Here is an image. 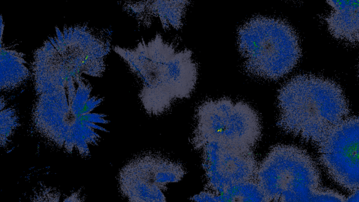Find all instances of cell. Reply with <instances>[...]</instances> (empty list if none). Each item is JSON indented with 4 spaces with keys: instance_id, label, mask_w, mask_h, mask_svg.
<instances>
[{
    "instance_id": "obj_6",
    "label": "cell",
    "mask_w": 359,
    "mask_h": 202,
    "mask_svg": "<svg viewBox=\"0 0 359 202\" xmlns=\"http://www.w3.org/2000/svg\"><path fill=\"white\" fill-rule=\"evenodd\" d=\"M196 117L191 143L197 150L209 142L252 149L262 135L257 113L243 101L226 97L204 101Z\"/></svg>"
},
{
    "instance_id": "obj_18",
    "label": "cell",
    "mask_w": 359,
    "mask_h": 202,
    "mask_svg": "<svg viewBox=\"0 0 359 202\" xmlns=\"http://www.w3.org/2000/svg\"><path fill=\"white\" fill-rule=\"evenodd\" d=\"M347 202H359V191L353 194L347 198Z\"/></svg>"
},
{
    "instance_id": "obj_8",
    "label": "cell",
    "mask_w": 359,
    "mask_h": 202,
    "mask_svg": "<svg viewBox=\"0 0 359 202\" xmlns=\"http://www.w3.org/2000/svg\"><path fill=\"white\" fill-rule=\"evenodd\" d=\"M184 174L182 164L158 154H144L121 169L118 184L129 202H167V185L181 180Z\"/></svg>"
},
{
    "instance_id": "obj_5",
    "label": "cell",
    "mask_w": 359,
    "mask_h": 202,
    "mask_svg": "<svg viewBox=\"0 0 359 202\" xmlns=\"http://www.w3.org/2000/svg\"><path fill=\"white\" fill-rule=\"evenodd\" d=\"M238 45L244 67L250 74L278 79L289 73L301 56L299 38L285 20L256 16L238 30Z\"/></svg>"
},
{
    "instance_id": "obj_16",
    "label": "cell",
    "mask_w": 359,
    "mask_h": 202,
    "mask_svg": "<svg viewBox=\"0 0 359 202\" xmlns=\"http://www.w3.org/2000/svg\"><path fill=\"white\" fill-rule=\"evenodd\" d=\"M29 202H84V199L79 191L65 195L55 188L42 187L34 193Z\"/></svg>"
},
{
    "instance_id": "obj_1",
    "label": "cell",
    "mask_w": 359,
    "mask_h": 202,
    "mask_svg": "<svg viewBox=\"0 0 359 202\" xmlns=\"http://www.w3.org/2000/svg\"><path fill=\"white\" fill-rule=\"evenodd\" d=\"M36 95L32 110L35 130L68 153L89 156L109 123L107 114L96 111L103 98L92 93L90 84L82 76Z\"/></svg>"
},
{
    "instance_id": "obj_12",
    "label": "cell",
    "mask_w": 359,
    "mask_h": 202,
    "mask_svg": "<svg viewBox=\"0 0 359 202\" xmlns=\"http://www.w3.org/2000/svg\"><path fill=\"white\" fill-rule=\"evenodd\" d=\"M330 7L325 18L330 34L350 45L359 44V1H328Z\"/></svg>"
},
{
    "instance_id": "obj_10",
    "label": "cell",
    "mask_w": 359,
    "mask_h": 202,
    "mask_svg": "<svg viewBox=\"0 0 359 202\" xmlns=\"http://www.w3.org/2000/svg\"><path fill=\"white\" fill-rule=\"evenodd\" d=\"M201 150L203 191L218 194L236 184L257 179L259 164L252 149L209 142Z\"/></svg>"
},
{
    "instance_id": "obj_9",
    "label": "cell",
    "mask_w": 359,
    "mask_h": 202,
    "mask_svg": "<svg viewBox=\"0 0 359 202\" xmlns=\"http://www.w3.org/2000/svg\"><path fill=\"white\" fill-rule=\"evenodd\" d=\"M319 158L343 188L359 191V117L346 118L318 144Z\"/></svg>"
},
{
    "instance_id": "obj_3",
    "label": "cell",
    "mask_w": 359,
    "mask_h": 202,
    "mask_svg": "<svg viewBox=\"0 0 359 202\" xmlns=\"http://www.w3.org/2000/svg\"><path fill=\"white\" fill-rule=\"evenodd\" d=\"M111 50L106 30L86 25L55 27L34 53L32 62L36 95L60 88L71 79L86 74L100 77Z\"/></svg>"
},
{
    "instance_id": "obj_13",
    "label": "cell",
    "mask_w": 359,
    "mask_h": 202,
    "mask_svg": "<svg viewBox=\"0 0 359 202\" xmlns=\"http://www.w3.org/2000/svg\"><path fill=\"white\" fill-rule=\"evenodd\" d=\"M191 199L193 202H271L257 179L236 184L218 194L203 190Z\"/></svg>"
},
{
    "instance_id": "obj_19",
    "label": "cell",
    "mask_w": 359,
    "mask_h": 202,
    "mask_svg": "<svg viewBox=\"0 0 359 202\" xmlns=\"http://www.w3.org/2000/svg\"><path fill=\"white\" fill-rule=\"evenodd\" d=\"M358 73H359V68H358Z\"/></svg>"
},
{
    "instance_id": "obj_4",
    "label": "cell",
    "mask_w": 359,
    "mask_h": 202,
    "mask_svg": "<svg viewBox=\"0 0 359 202\" xmlns=\"http://www.w3.org/2000/svg\"><path fill=\"white\" fill-rule=\"evenodd\" d=\"M278 126L285 133L319 144L347 118L349 109L341 88L334 81L299 74L278 94Z\"/></svg>"
},
{
    "instance_id": "obj_7",
    "label": "cell",
    "mask_w": 359,
    "mask_h": 202,
    "mask_svg": "<svg viewBox=\"0 0 359 202\" xmlns=\"http://www.w3.org/2000/svg\"><path fill=\"white\" fill-rule=\"evenodd\" d=\"M257 180L271 202H304L319 189L320 175L306 151L278 144L259 164Z\"/></svg>"
},
{
    "instance_id": "obj_15",
    "label": "cell",
    "mask_w": 359,
    "mask_h": 202,
    "mask_svg": "<svg viewBox=\"0 0 359 202\" xmlns=\"http://www.w3.org/2000/svg\"><path fill=\"white\" fill-rule=\"evenodd\" d=\"M1 147H5L8 142L15 130L19 126V119L16 111L8 105L4 99L1 97Z\"/></svg>"
},
{
    "instance_id": "obj_14",
    "label": "cell",
    "mask_w": 359,
    "mask_h": 202,
    "mask_svg": "<svg viewBox=\"0 0 359 202\" xmlns=\"http://www.w3.org/2000/svg\"><path fill=\"white\" fill-rule=\"evenodd\" d=\"M24 54L11 46L1 45V90L10 91L22 84L29 77Z\"/></svg>"
},
{
    "instance_id": "obj_2",
    "label": "cell",
    "mask_w": 359,
    "mask_h": 202,
    "mask_svg": "<svg viewBox=\"0 0 359 202\" xmlns=\"http://www.w3.org/2000/svg\"><path fill=\"white\" fill-rule=\"evenodd\" d=\"M139 79V97L146 112L160 115L176 99L189 97L195 88L198 69L190 49L178 50L157 33L135 48H113Z\"/></svg>"
},
{
    "instance_id": "obj_11",
    "label": "cell",
    "mask_w": 359,
    "mask_h": 202,
    "mask_svg": "<svg viewBox=\"0 0 359 202\" xmlns=\"http://www.w3.org/2000/svg\"><path fill=\"white\" fill-rule=\"evenodd\" d=\"M188 1H144L119 2L130 15L141 26L149 27L154 19L159 20L163 29H179Z\"/></svg>"
},
{
    "instance_id": "obj_17",
    "label": "cell",
    "mask_w": 359,
    "mask_h": 202,
    "mask_svg": "<svg viewBox=\"0 0 359 202\" xmlns=\"http://www.w3.org/2000/svg\"><path fill=\"white\" fill-rule=\"evenodd\" d=\"M304 202H347V198L333 190L318 189Z\"/></svg>"
}]
</instances>
